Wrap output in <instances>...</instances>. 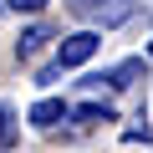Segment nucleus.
I'll return each instance as SVG.
<instances>
[{"instance_id": "obj_8", "label": "nucleus", "mask_w": 153, "mask_h": 153, "mask_svg": "<svg viewBox=\"0 0 153 153\" xmlns=\"http://www.w3.org/2000/svg\"><path fill=\"white\" fill-rule=\"evenodd\" d=\"M10 10H26V16H36V10H46V0H5Z\"/></svg>"}, {"instance_id": "obj_5", "label": "nucleus", "mask_w": 153, "mask_h": 153, "mask_svg": "<svg viewBox=\"0 0 153 153\" xmlns=\"http://www.w3.org/2000/svg\"><path fill=\"white\" fill-rule=\"evenodd\" d=\"M71 123H82V128H92V123H112V107H107V102H82V107H71Z\"/></svg>"}, {"instance_id": "obj_7", "label": "nucleus", "mask_w": 153, "mask_h": 153, "mask_svg": "<svg viewBox=\"0 0 153 153\" xmlns=\"http://www.w3.org/2000/svg\"><path fill=\"white\" fill-rule=\"evenodd\" d=\"M128 10H133L128 0H112V5H107V10H97V16H102V26H117V21H128Z\"/></svg>"}, {"instance_id": "obj_6", "label": "nucleus", "mask_w": 153, "mask_h": 153, "mask_svg": "<svg viewBox=\"0 0 153 153\" xmlns=\"http://www.w3.org/2000/svg\"><path fill=\"white\" fill-rule=\"evenodd\" d=\"M10 143H16V112L0 102V148H10Z\"/></svg>"}, {"instance_id": "obj_1", "label": "nucleus", "mask_w": 153, "mask_h": 153, "mask_svg": "<svg viewBox=\"0 0 153 153\" xmlns=\"http://www.w3.org/2000/svg\"><path fill=\"white\" fill-rule=\"evenodd\" d=\"M97 46H102V36H97V31H71V36L56 46V66H61V71L82 66V61H92V56H97Z\"/></svg>"}, {"instance_id": "obj_9", "label": "nucleus", "mask_w": 153, "mask_h": 153, "mask_svg": "<svg viewBox=\"0 0 153 153\" xmlns=\"http://www.w3.org/2000/svg\"><path fill=\"white\" fill-rule=\"evenodd\" d=\"M56 76H61V66L51 61V66H41V76H36V82H41V87H51V82H56Z\"/></svg>"}, {"instance_id": "obj_10", "label": "nucleus", "mask_w": 153, "mask_h": 153, "mask_svg": "<svg viewBox=\"0 0 153 153\" xmlns=\"http://www.w3.org/2000/svg\"><path fill=\"white\" fill-rule=\"evenodd\" d=\"M128 143H153V128H128Z\"/></svg>"}, {"instance_id": "obj_11", "label": "nucleus", "mask_w": 153, "mask_h": 153, "mask_svg": "<svg viewBox=\"0 0 153 153\" xmlns=\"http://www.w3.org/2000/svg\"><path fill=\"white\" fill-rule=\"evenodd\" d=\"M71 10H102V0H66Z\"/></svg>"}, {"instance_id": "obj_3", "label": "nucleus", "mask_w": 153, "mask_h": 153, "mask_svg": "<svg viewBox=\"0 0 153 153\" xmlns=\"http://www.w3.org/2000/svg\"><path fill=\"white\" fill-rule=\"evenodd\" d=\"M138 76H143V56H128V61H117L107 71V87H133Z\"/></svg>"}, {"instance_id": "obj_4", "label": "nucleus", "mask_w": 153, "mask_h": 153, "mask_svg": "<svg viewBox=\"0 0 153 153\" xmlns=\"http://www.w3.org/2000/svg\"><path fill=\"white\" fill-rule=\"evenodd\" d=\"M46 41H51V31H46V26H31V31H21V41H16V56H21V61H31V56H36Z\"/></svg>"}, {"instance_id": "obj_12", "label": "nucleus", "mask_w": 153, "mask_h": 153, "mask_svg": "<svg viewBox=\"0 0 153 153\" xmlns=\"http://www.w3.org/2000/svg\"><path fill=\"white\" fill-rule=\"evenodd\" d=\"M148 61H153V41H148Z\"/></svg>"}, {"instance_id": "obj_13", "label": "nucleus", "mask_w": 153, "mask_h": 153, "mask_svg": "<svg viewBox=\"0 0 153 153\" xmlns=\"http://www.w3.org/2000/svg\"><path fill=\"white\" fill-rule=\"evenodd\" d=\"M0 10H5V0H0Z\"/></svg>"}, {"instance_id": "obj_2", "label": "nucleus", "mask_w": 153, "mask_h": 153, "mask_svg": "<svg viewBox=\"0 0 153 153\" xmlns=\"http://www.w3.org/2000/svg\"><path fill=\"white\" fill-rule=\"evenodd\" d=\"M66 117H71V107H66L61 97H41V102H31V112H26V123L41 128V133L56 128V123H66Z\"/></svg>"}]
</instances>
